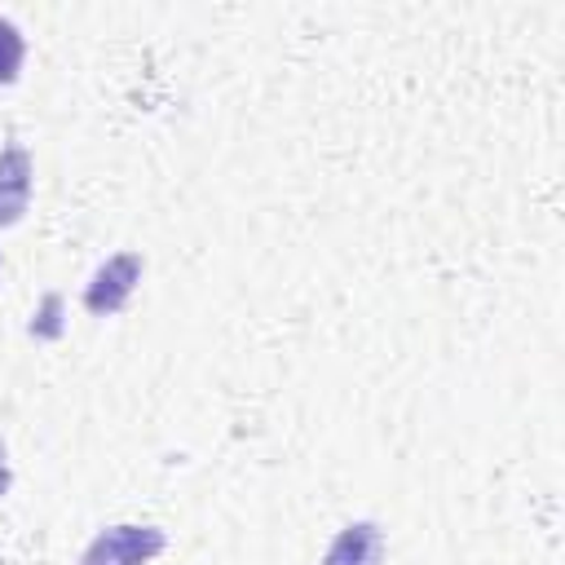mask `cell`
<instances>
[{"label": "cell", "mask_w": 565, "mask_h": 565, "mask_svg": "<svg viewBox=\"0 0 565 565\" xmlns=\"http://www.w3.org/2000/svg\"><path fill=\"white\" fill-rule=\"evenodd\" d=\"M168 547V534L159 525H110L102 530L79 565H150Z\"/></svg>", "instance_id": "6da1fadb"}, {"label": "cell", "mask_w": 565, "mask_h": 565, "mask_svg": "<svg viewBox=\"0 0 565 565\" xmlns=\"http://www.w3.org/2000/svg\"><path fill=\"white\" fill-rule=\"evenodd\" d=\"M137 282H141V256L137 252H119L84 287V309L97 313V318H110V313H119L128 305V296H132Z\"/></svg>", "instance_id": "7a4b0ae2"}, {"label": "cell", "mask_w": 565, "mask_h": 565, "mask_svg": "<svg viewBox=\"0 0 565 565\" xmlns=\"http://www.w3.org/2000/svg\"><path fill=\"white\" fill-rule=\"evenodd\" d=\"M26 203H31V154L18 141H9L0 150V230L18 225Z\"/></svg>", "instance_id": "3957f363"}, {"label": "cell", "mask_w": 565, "mask_h": 565, "mask_svg": "<svg viewBox=\"0 0 565 565\" xmlns=\"http://www.w3.org/2000/svg\"><path fill=\"white\" fill-rule=\"evenodd\" d=\"M380 561H384V530L375 521L344 525L322 552V565H380Z\"/></svg>", "instance_id": "277c9868"}, {"label": "cell", "mask_w": 565, "mask_h": 565, "mask_svg": "<svg viewBox=\"0 0 565 565\" xmlns=\"http://www.w3.org/2000/svg\"><path fill=\"white\" fill-rule=\"evenodd\" d=\"M22 53H26L22 31H18L9 18H0V84H13V79H18V71H22Z\"/></svg>", "instance_id": "5b68a950"}, {"label": "cell", "mask_w": 565, "mask_h": 565, "mask_svg": "<svg viewBox=\"0 0 565 565\" xmlns=\"http://www.w3.org/2000/svg\"><path fill=\"white\" fill-rule=\"evenodd\" d=\"M9 481H13V477H9V450H4V441H0V494L9 490Z\"/></svg>", "instance_id": "8992f818"}]
</instances>
